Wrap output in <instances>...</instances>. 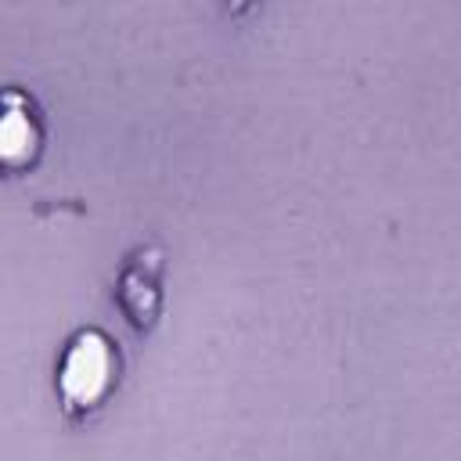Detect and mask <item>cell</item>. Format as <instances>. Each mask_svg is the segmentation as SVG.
Listing matches in <instances>:
<instances>
[{"instance_id":"obj_1","label":"cell","mask_w":461,"mask_h":461,"mask_svg":"<svg viewBox=\"0 0 461 461\" xmlns=\"http://www.w3.org/2000/svg\"><path fill=\"white\" fill-rule=\"evenodd\" d=\"M119 342L104 328H79L58 353L54 393L68 418H90L119 385Z\"/></svg>"},{"instance_id":"obj_2","label":"cell","mask_w":461,"mask_h":461,"mask_svg":"<svg viewBox=\"0 0 461 461\" xmlns=\"http://www.w3.org/2000/svg\"><path fill=\"white\" fill-rule=\"evenodd\" d=\"M112 303L137 339H148L158 328L166 310V249L158 241H137L122 256Z\"/></svg>"},{"instance_id":"obj_3","label":"cell","mask_w":461,"mask_h":461,"mask_svg":"<svg viewBox=\"0 0 461 461\" xmlns=\"http://www.w3.org/2000/svg\"><path fill=\"white\" fill-rule=\"evenodd\" d=\"M47 144V122L32 101V94L7 86L4 90V115H0V162L18 173L32 169Z\"/></svg>"}]
</instances>
